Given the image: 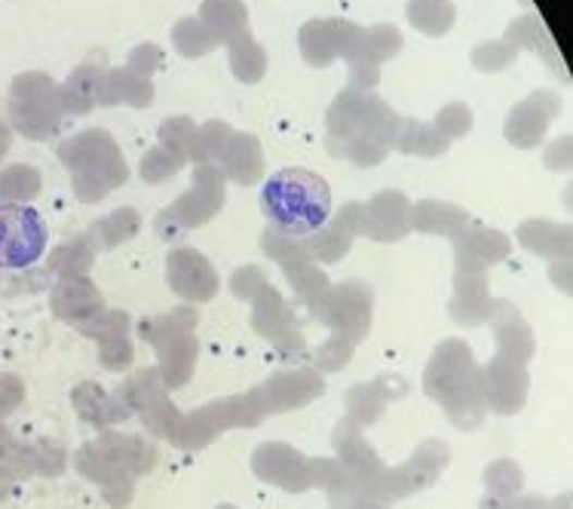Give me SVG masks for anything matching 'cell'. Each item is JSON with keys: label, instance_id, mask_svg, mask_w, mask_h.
Returning a JSON list of instances; mask_svg holds the SVG:
<instances>
[{"label": "cell", "instance_id": "obj_1", "mask_svg": "<svg viewBox=\"0 0 573 509\" xmlns=\"http://www.w3.org/2000/svg\"><path fill=\"white\" fill-rule=\"evenodd\" d=\"M264 213L285 233H313L326 225L331 213V194L326 181L307 169L277 172L264 187Z\"/></svg>", "mask_w": 573, "mask_h": 509}, {"label": "cell", "instance_id": "obj_2", "mask_svg": "<svg viewBox=\"0 0 573 509\" xmlns=\"http://www.w3.org/2000/svg\"><path fill=\"white\" fill-rule=\"evenodd\" d=\"M47 249V225L28 206H0V267L19 270Z\"/></svg>", "mask_w": 573, "mask_h": 509}]
</instances>
